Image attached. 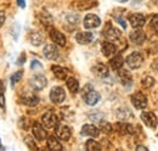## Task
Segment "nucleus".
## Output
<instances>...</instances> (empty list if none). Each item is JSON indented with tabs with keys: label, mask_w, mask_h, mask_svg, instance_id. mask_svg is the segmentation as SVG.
<instances>
[{
	"label": "nucleus",
	"mask_w": 158,
	"mask_h": 151,
	"mask_svg": "<svg viewBox=\"0 0 158 151\" xmlns=\"http://www.w3.org/2000/svg\"><path fill=\"white\" fill-rule=\"evenodd\" d=\"M46 84H48V79L43 75H35L29 80V85L33 88V90H37V92L43 90L46 87Z\"/></svg>",
	"instance_id": "3"
},
{
	"label": "nucleus",
	"mask_w": 158,
	"mask_h": 151,
	"mask_svg": "<svg viewBox=\"0 0 158 151\" xmlns=\"http://www.w3.org/2000/svg\"><path fill=\"white\" fill-rule=\"evenodd\" d=\"M50 38L55 44H57L60 46H64L66 45V37L57 29H54V28L50 29Z\"/></svg>",
	"instance_id": "12"
},
{
	"label": "nucleus",
	"mask_w": 158,
	"mask_h": 151,
	"mask_svg": "<svg viewBox=\"0 0 158 151\" xmlns=\"http://www.w3.org/2000/svg\"><path fill=\"white\" fill-rule=\"evenodd\" d=\"M142 62H143V57H142V55H141L140 53H138V51L130 54L129 56L127 57V65H128L130 68H133V70H136L139 67H141Z\"/></svg>",
	"instance_id": "4"
},
{
	"label": "nucleus",
	"mask_w": 158,
	"mask_h": 151,
	"mask_svg": "<svg viewBox=\"0 0 158 151\" xmlns=\"http://www.w3.org/2000/svg\"><path fill=\"white\" fill-rule=\"evenodd\" d=\"M141 119L143 121V123L150 127V128H156L158 124V119L157 117L155 116V113L148 112V111H145V112L141 113Z\"/></svg>",
	"instance_id": "8"
},
{
	"label": "nucleus",
	"mask_w": 158,
	"mask_h": 151,
	"mask_svg": "<svg viewBox=\"0 0 158 151\" xmlns=\"http://www.w3.org/2000/svg\"><path fill=\"white\" fill-rule=\"evenodd\" d=\"M22 76H23V71H17V72H15L14 75L11 76V84L14 85V84H16L17 82H20Z\"/></svg>",
	"instance_id": "28"
},
{
	"label": "nucleus",
	"mask_w": 158,
	"mask_h": 151,
	"mask_svg": "<svg viewBox=\"0 0 158 151\" xmlns=\"http://www.w3.org/2000/svg\"><path fill=\"white\" fill-rule=\"evenodd\" d=\"M117 21H118L119 23H120V24H122V27H123V28H124V29H125V28H127V23H125V21H124V19H122V17H117Z\"/></svg>",
	"instance_id": "38"
},
{
	"label": "nucleus",
	"mask_w": 158,
	"mask_h": 151,
	"mask_svg": "<svg viewBox=\"0 0 158 151\" xmlns=\"http://www.w3.org/2000/svg\"><path fill=\"white\" fill-rule=\"evenodd\" d=\"M145 39H146V36H145V33L141 32V31H135V32L130 33V40H131L133 43L138 44V45L142 44V43L145 41Z\"/></svg>",
	"instance_id": "21"
},
{
	"label": "nucleus",
	"mask_w": 158,
	"mask_h": 151,
	"mask_svg": "<svg viewBox=\"0 0 158 151\" xmlns=\"http://www.w3.org/2000/svg\"><path fill=\"white\" fill-rule=\"evenodd\" d=\"M17 4H19V6L22 7V9L26 7V1H24V0H17Z\"/></svg>",
	"instance_id": "40"
},
{
	"label": "nucleus",
	"mask_w": 158,
	"mask_h": 151,
	"mask_svg": "<svg viewBox=\"0 0 158 151\" xmlns=\"http://www.w3.org/2000/svg\"><path fill=\"white\" fill-rule=\"evenodd\" d=\"M101 50H102V54H103L105 56L110 57L116 54L117 48H116V45H114L113 43H111V41H103V43L101 44Z\"/></svg>",
	"instance_id": "14"
},
{
	"label": "nucleus",
	"mask_w": 158,
	"mask_h": 151,
	"mask_svg": "<svg viewBox=\"0 0 158 151\" xmlns=\"http://www.w3.org/2000/svg\"><path fill=\"white\" fill-rule=\"evenodd\" d=\"M81 95H83V99H84L85 104L86 105H90V106L96 105L100 101V99H101V95L96 90H94L90 84H88V85L84 87Z\"/></svg>",
	"instance_id": "1"
},
{
	"label": "nucleus",
	"mask_w": 158,
	"mask_h": 151,
	"mask_svg": "<svg viewBox=\"0 0 158 151\" xmlns=\"http://www.w3.org/2000/svg\"><path fill=\"white\" fill-rule=\"evenodd\" d=\"M93 73L95 76H98V77H100V78H105V77L108 76V68L103 63H96L93 67Z\"/></svg>",
	"instance_id": "17"
},
{
	"label": "nucleus",
	"mask_w": 158,
	"mask_h": 151,
	"mask_svg": "<svg viewBox=\"0 0 158 151\" xmlns=\"http://www.w3.org/2000/svg\"><path fill=\"white\" fill-rule=\"evenodd\" d=\"M101 129H102V132L105 133H111L112 132V126L110 123H107V122H102L101 121Z\"/></svg>",
	"instance_id": "32"
},
{
	"label": "nucleus",
	"mask_w": 158,
	"mask_h": 151,
	"mask_svg": "<svg viewBox=\"0 0 158 151\" xmlns=\"http://www.w3.org/2000/svg\"><path fill=\"white\" fill-rule=\"evenodd\" d=\"M4 22H5V14L2 11H0V27L4 24Z\"/></svg>",
	"instance_id": "37"
},
{
	"label": "nucleus",
	"mask_w": 158,
	"mask_h": 151,
	"mask_svg": "<svg viewBox=\"0 0 158 151\" xmlns=\"http://www.w3.org/2000/svg\"><path fill=\"white\" fill-rule=\"evenodd\" d=\"M51 70H52L55 77L59 78V79H66V77L68 75V71L64 67H61V66H52Z\"/></svg>",
	"instance_id": "24"
},
{
	"label": "nucleus",
	"mask_w": 158,
	"mask_h": 151,
	"mask_svg": "<svg viewBox=\"0 0 158 151\" xmlns=\"http://www.w3.org/2000/svg\"><path fill=\"white\" fill-rule=\"evenodd\" d=\"M117 1H119V2H127L128 0H117Z\"/></svg>",
	"instance_id": "43"
},
{
	"label": "nucleus",
	"mask_w": 158,
	"mask_h": 151,
	"mask_svg": "<svg viewBox=\"0 0 158 151\" xmlns=\"http://www.w3.org/2000/svg\"><path fill=\"white\" fill-rule=\"evenodd\" d=\"M67 88L71 93H77L79 89V82L76 78H68L67 79Z\"/></svg>",
	"instance_id": "25"
},
{
	"label": "nucleus",
	"mask_w": 158,
	"mask_h": 151,
	"mask_svg": "<svg viewBox=\"0 0 158 151\" xmlns=\"http://www.w3.org/2000/svg\"><path fill=\"white\" fill-rule=\"evenodd\" d=\"M123 63H124V60H123V57H122L120 54L114 55V57H112L111 61H110V65H111V67L113 70H120Z\"/></svg>",
	"instance_id": "22"
},
{
	"label": "nucleus",
	"mask_w": 158,
	"mask_h": 151,
	"mask_svg": "<svg viewBox=\"0 0 158 151\" xmlns=\"http://www.w3.org/2000/svg\"><path fill=\"white\" fill-rule=\"evenodd\" d=\"M43 53H44V56L48 60H56L59 57V50L54 44H46L44 46Z\"/></svg>",
	"instance_id": "11"
},
{
	"label": "nucleus",
	"mask_w": 158,
	"mask_h": 151,
	"mask_svg": "<svg viewBox=\"0 0 158 151\" xmlns=\"http://www.w3.org/2000/svg\"><path fill=\"white\" fill-rule=\"evenodd\" d=\"M151 27H152L156 32H158V16L157 15H155V16L151 19Z\"/></svg>",
	"instance_id": "35"
},
{
	"label": "nucleus",
	"mask_w": 158,
	"mask_h": 151,
	"mask_svg": "<svg viewBox=\"0 0 158 151\" xmlns=\"http://www.w3.org/2000/svg\"><path fill=\"white\" fill-rule=\"evenodd\" d=\"M24 60H26V56L24 55H21V57L17 60V65H23L24 63Z\"/></svg>",
	"instance_id": "39"
},
{
	"label": "nucleus",
	"mask_w": 158,
	"mask_h": 151,
	"mask_svg": "<svg viewBox=\"0 0 158 151\" xmlns=\"http://www.w3.org/2000/svg\"><path fill=\"white\" fill-rule=\"evenodd\" d=\"M123 111H124V112H122V110L119 109L118 112H117L119 119H127L128 117H130V116H131V113H130V111H129L128 109H123Z\"/></svg>",
	"instance_id": "30"
},
{
	"label": "nucleus",
	"mask_w": 158,
	"mask_h": 151,
	"mask_svg": "<svg viewBox=\"0 0 158 151\" xmlns=\"http://www.w3.org/2000/svg\"><path fill=\"white\" fill-rule=\"evenodd\" d=\"M66 19H67V21H68L69 23H73V24H77V23L79 22V16L78 15H74V14L68 15Z\"/></svg>",
	"instance_id": "34"
},
{
	"label": "nucleus",
	"mask_w": 158,
	"mask_h": 151,
	"mask_svg": "<svg viewBox=\"0 0 158 151\" xmlns=\"http://www.w3.org/2000/svg\"><path fill=\"white\" fill-rule=\"evenodd\" d=\"M136 150L138 151H147V149H146L145 146H138V148H136Z\"/></svg>",
	"instance_id": "41"
},
{
	"label": "nucleus",
	"mask_w": 158,
	"mask_h": 151,
	"mask_svg": "<svg viewBox=\"0 0 158 151\" xmlns=\"http://www.w3.org/2000/svg\"><path fill=\"white\" fill-rule=\"evenodd\" d=\"M0 150H4V146H2V144H1V141H0Z\"/></svg>",
	"instance_id": "42"
},
{
	"label": "nucleus",
	"mask_w": 158,
	"mask_h": 151,
	"mask_svg": "<svg viewBox=\"0 0 158 151\" xmlns=\"http://www.w3.org/2000/svg\"><path fill=\"white\" fill-rule=\"evenodd\" d=\"M48 148H49L50 150H55V151L62 150L61 143L57 140V138L54 136V135H50V136L48 138Z\"/></svg>",
	"instance_id": "20"
},
{
	"label": "nucleus",
	"mask_w": 158,
	"mask_h": 151,
	"mask_svg": "<svg viewBox=\"0 0 158 151\" xmlns=\"http://www.w3.org/2000/svg\"><path fill=\"white\" fill-rule=\"evenodd\" d=\"M55 129H56L57 136H59L61 140H64V141L69 140L72 133H71V129H69L67 126H59V124H57V127H56Z\"/></svg>",
	"instance_id": "16"
},
{
	"label": "nucleus",
	"mask_w": 158,
	"mask_h": 151,
	"mask_svg": "<svg viewBox=\"0 0 158 151\" xmlns=\"http://www.w3.org/2000/svg\"><path fill=\"white\" fill-rule=\"evenodd\" d=\"M24 143H26V144H27V146H28L29 149H32V150H37V149H38L32 136H26V139H24Z\"/></svg>",
	"instance_id": "29"
},
{
	"label": "nucleus",
	"mask_w": 158,
	"mask_h": 151,
	"mask_svg": "<svg viewBox=\"0 0 158 151\" xmlns=\"http://www.w3.org/2000/svg\"><path fill=\"white\" fill-rule=\"evenodd\" d=\"M89 117H90V119L91 121H94V122H100L101 123V121H102V113L100 112H96V114L95 113H91V114H89Z\"/></svg>",
	"instance_id": "33"
},
{
	"label": "nucleus",
	"mask_w": 158,
	"mask_h": 151,
	"mask_svg": "<svg viewBox=\"0 0 158 151\" xmlns=\"http://www.w3.org/2000/svg\"><path fill=\"white\" fill-rule=\"evenodd\" d=\"M135 1H136V2H140V1H141V0H135Z\"/></svg>",
	"instance_id": "44"
},
{
	"label": "nucleus",
	"mask_w": 158,
	"mask_h": 151,
	"mask_svg": "<svg viewBox=\"0 0 158 151\" xmlns=\"http://www.w3.org/2000/svg\"><path fill=\"white\" fill-rule=\"evenodd\" d=\"M38 102H39V97L37 95H33V94L26 95L22 99V104H24L27 106H35V105H38Z\"/></svg>",
	"instance_id": "23"
},
{
	"label": "nucleus",
	"mask_w": 158,
	"mask_h": 151,
	"mask_svg": "<svg viewBox=\"0 0 158 151\" xmlns=\"http://www.w3.org/2000/svg\"><path fill=\"white\" fill-rule=\"evenodd\" d=\"M41 122H43V124H44L45 128L51 129V128H56V127H57V124H59V118H57V116L54 112H46L43 114Z\"/></svg>",
	"instance_id": "2"
},
{
	"label": "nucleus",
	"mask_w": 158,
	"mask_h": 151,
	"mask_svg": "<svg viewBox=\"0 0 158 151\" xmlns=\"http://www.w3.org/2000/svg\"><path fill=\"white\" fill-rule=\"evenodd\" d=\"M131 102L138 110H143L147 106V97L142 93H135L131 95Z\"/></svg>",
	"instance_id": "7"
},
{
	"label": "nucleus",
	"mask_w": 158,
	"mask_h": 151,
	"mask_svg": "<svg viewBox=\"0 0 158 151\" xmlns=\"http://www.w3.org/2000/svg\"><path fill=\"white\" fill-rule=\"evenodd\" d=\"M81 134L91 136V138H96V136H99L100 129L98 127H95L94 124H84L81 128Z\"/></svg>",
	"instance_id": "15"
},
{
	"label": "nucleus",
	"mask_w": 158,
	"mask_h": 151,
	"mask_svg": "<svg viewBox=\"0 0 158 151\" xmlns=\"http://www.w3.org/2000/svg\"><path fill=\"white\" fill-rule=\"evenodd\" d=\"M102 33L108 40H117V39L120 38V31L117 29L116 27H113L112 24H110V23L106 26V28L103 29Z\"/></svg>",
	"instance_id": "9"
},
{
	"label": "nucleus",
	"mask_w": 158,
	"mask_h": 151,
	"mask_svg": "<svg viewBox=\"0 0 158 151\" xmlns=\"http://www.w3.org/2000/svg\"><path fill=\"white\" fill-rule=\"evenodd\" d=\"M153 83H155V79H153L152 77H145V78L142 79V85H143L145 88H150V87H152Z\"/></svg>",
	"instance_id": "31"
},
{
	"label": "nucleus",
	"mask_w": 158,
	"mask_h": 151,
	"mask_svg": "<svg viewBox=\"0 0 158 151\" xmlns=\"http://www.w3.org/2000/svg\"><path fill=\"white\" fill-rule=\"evenodd\" d=\"M66 99V92L62 87H54L50 92V100L54 104H61Z\"/></svg>",
	"instance_id": "5"
},
{
	"label": "nucleus",
	"mask_w": 158,
	"mask_h": 151,
	"mask_svg": "<svg viewBox=\"0 0 158 151\" xmlns=\"http://www.w3.org/2000/svg\"><path fill=\"white\" fill-rule=\"evenodd\" d=\"M29 41L34 46H39L44 43V36L40 32H32L29 34Z\"/></svg>",
	"instance_id": "19"
},
{
	"label": "nucleus",
	"mask_w": 158,
	"mask_h": 151,
	"mask_svg": "<svg viewBox=\"0 0 158 151\" xmlns=\"http://www.w3.org/2000/svg\"><path fill=\"white\" fill-rule=\"evenodd\" d=\"M31 67H32V70H35V68H39V70H41V68H43V65L40 63L38 60H34V61H32Z\"/></svg>",
	"instance_id": "36"
},
{
	"label": "nucleus",
	"mask_w": 158,
	"mask_h": 151,
	"mask_svg": "<svg viewBox=\"0 0 158 151\" xmlns=\"http://www.w3.org/2000/svg\"><path fill=\"white\" fill-rule=\"evenodd\" d=\"M93 38H94V36L90 32H79V33H77V36H76L77 41H78L79 44H83V45L91 43Z\"/></svg>",
	"instance_id": "18"
},
{
	"label": "nucleus",
	"mask_w": 158,
	"mask_h": 151,
	"mask_svg": "<svg viewBox=\"0 0 158 151\" xmlns=\"http://www.w3.org/2000/svg\"><path fill=\"white\" fill-rule=\"evenodd\" d=\"M118 71H119V77L122 79L123 84L130 85L131 84V76H130V73L128 71H125V70H118Z\"/></svg>",
	"instance_id": "26"
},
{
	"label": "nucleus",
	"mask_w": 158,
	"mask_h": 151,
	"mask_svg": "<svg viewBox=\"0 0 158 151\" xmlns=\"http://www.w3.org/2000/svg\"><path fill=\"white\" fill-rule=\"evenodd\" d=\"M32 131H33V135H34V138L37 140L43 141V140L46 139V131H45V128L40 123H34Z\"/></svg>",
	"instance_id": "13"
},
{
	"label": "nucleus",
	"mask_w": 158,
	"mask_h": 151,
	"mask_svg": "<svg viewBox=\"0 0 158 151\" xmlns=\"http://www.w3.org/2000/svg\"><path fill=\"white\" fill-rule=\"evenodd\" d=\"M129 22H130L133 28L139 29V28L143 27V24L146 22V17L143 15H141V14H133V15L129 16Z\"/></svg>",
	"instance_id": "10"
},
{
	"label": "nucleus",
	"mask_w": 158,
	"mask_h": 151,
	"mask_svg": "<svg viewBox=\"0 0 158 151\" xmlns=\"http://www.w3.org/2000/svg\"><path fill=\"white\" fill-rule=\"evenodd\" d=\"M86 150L89 151H99L101 150V145H100L98 141H95V140H88L86 141Z\"/></svg>",
	"instance_id": "27"
},
{
	"label": "nucleus",
	"mask_w": 158,
	"mask_h": 151,
	"mask_svg": "<svg viewBox=\"0 0 158 151\" xmlns=\"http://www.w3.org/2000/svg\"><path fill=\"white\" fill-rule=\"evenodd\" d=\"M83 24L86 29H93V28H98L101 24V19L99 16L94 15V14H88L85 16V19L83 21Z\"/></svg>",
	"instance_id": "6"
}]
</instances>
